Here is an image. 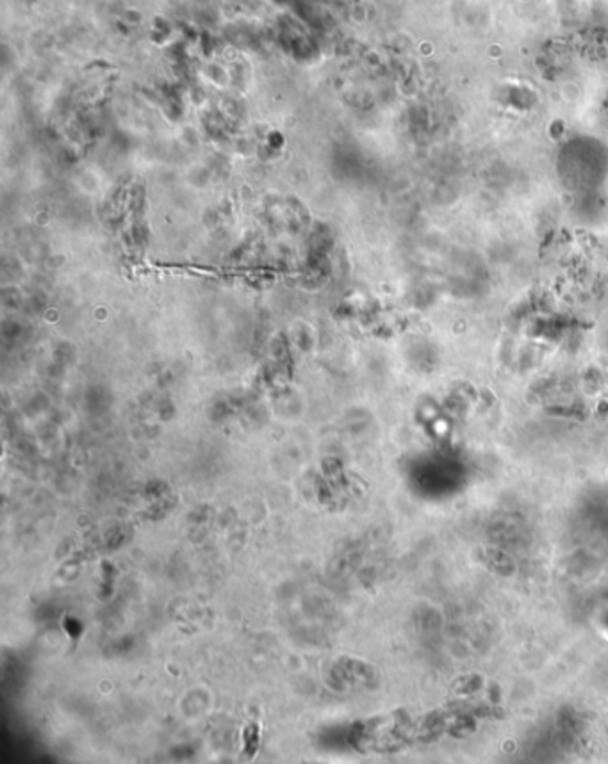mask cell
<instances>
[{"label": "cell", "instance_id": "cell-1", "mask_svg": "<svg viewBox=\"0 0 608 764\" xmlns=\"http://www.w3.org/2000/svg\"><path fill=\"white\" fill-rule=\"evenodd\" d=\"M605 628L608 629V611L607 614H605Z\"/></svg>", "mask_w": 608, "mask_h": 764}]
</instances>
